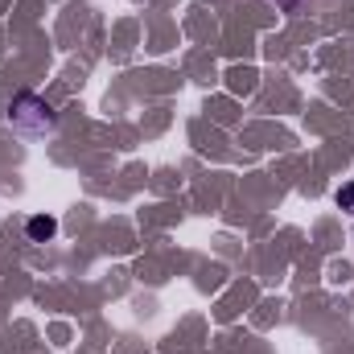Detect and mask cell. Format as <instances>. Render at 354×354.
<instances>
[{"label": "cell", "instance_id": "6da1fadb", "mask_svg": "<svg viewBox=\"0 0 354 354\" xmlns=\"http://www.w3.org/2000/svg\"><path fill=\"white\" fill-rule=\"evenodd\" d=\"M8 120H12V128H17V132H29V136H46V132H54V124H58L54 107H50L46 99L29 95V91L12 99V107H8Z\"/></svg>", "mask_w": 354, "mask_h": 354}, {"label": "cell", "instance_id": "7a4b0ae2", "mask_svg": "<svg viewBox=\"0 0 354 354\" xmlns=\"http://www.w3.org/2000/svg\"><path fill=\"white\" fill-rule=\"evenodd\" d=\"M25 235H29V243H50L58 235V218L54 214H33L25 223Z\"/></svg>", "mask_w": 354, "mask_h": 354}, {"label": "cell", "instance_id": "3957f363", "mask_svg": "<svg viewBox=\"0 0 354 354\" xmlns=\"http://www.w3.org/2000/svg\"><path fill=\"white\" fill-rule=\"evenodd\" d=\"M334 198H338V206H342L346 214H354V181H346V185H342V189H338Z\"/></svg>", "mask_w": 354, "mask_h": 354}]
</instances>
